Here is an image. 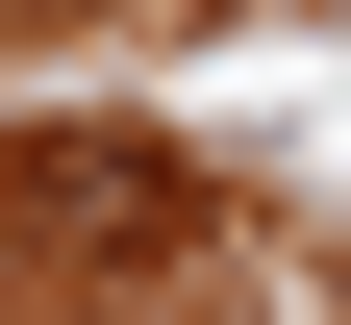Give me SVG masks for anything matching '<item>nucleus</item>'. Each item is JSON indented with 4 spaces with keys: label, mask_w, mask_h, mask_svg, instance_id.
Returning a JSON list of instances; mask_svg holds the SVG:
<instances>
[{
    "label": "nucleus",
    "mask_w": 351,
    "mask_h": 325,
    "mask_svg": "<svg viewBox=\"0 0 351 325\" xmlns=\"http://www.w3.org/2000/svg\"><path fill=\"white\" fill-rule=\"evenodd\" d=\"M25 200H51L75 250H125V225H176V151H51V175H25Z\"/></svg>",
    "instance_id": "f257e3e1"
}]
</instances>
